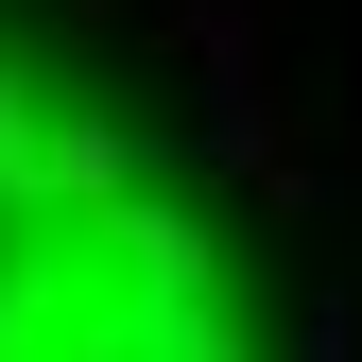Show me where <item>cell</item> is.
I'll return each mask as SVG.
<instances>
[{
	"label": "cell",
	"instance_id": "1",
	"mask_svg": "<svg viewBox=\"0 0 362 362\" xmlns=\"http://www.w3.org/2000/svg\"><path fill=\"white\" fill-rule=\"evenodd\" d=\"M0 362H242L207 224L156 190L139 121L0 18Z\"/></svg>",
	"mask_w": 362,
	"mask_h": 362
}]
</instances>
